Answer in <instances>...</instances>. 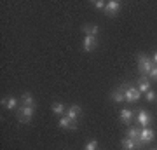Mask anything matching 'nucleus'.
Returning <instances> with one entry per match:
<instances>
[{"label":"nucleus","instance_id":"nucleus-19","mask_svg":"<svg viewBox=\"0 0 157 150\" xmlns=\"http://www.w3.org/2000/svg\"><path fill=\"white\" fill-rule=\"evenodd\" d=\"M86 150H98V141L96 140H91L86 143Z\"/></svg>","mask_w":157,"mask_h":150},{"label":"nucleus","instance_id":"nucleus-16","mask_svg":"<svg viewBox=\"0 0 157 150\" xmlns=\"http://www.w3.org/2000/svg\"><path fill=\"white\" fill-rule=\"evenodd\" d=\"M140 131H141V128H136V126H131V128H128V131H126V138L138 140V138H140Z\"/></svg>","mask_w":157,"mask_h":150},{"label":"nucleus","instance_id":"nucleus-10","mask_svg":"<svg viewBox=\"0 0 157 150\" xmlns=\"http://www.w3.org/2000/svg\"><path fill=\"white\" fill-rule=\"evenodd\" d=\"M96 45H98V42H96V37H84L82 47H84L86 52H91V51H94V49H96Z\"/></svg>","mask_w":157,"mask_h":150},{"label":"nucleus","instance_id":"nucleus-12","mask_svg":"<svg viewBox=\"0 0 157 150\" xmlns=\"http://www.w3.org/2000/svg\"><path fill=\"white\" fill-rule=\"evenodd\" d=\"M82 32L86 33V37H98L100 28L96 26V25H84L82 26Z\"/></svg>","mask_w":157,"mask_h":150},{"label":"nucleus","instance_id":"nucleus-21","mask_svg":"<svg viewBox=\"0 0 157 150\" xmlns=\"http://www.w3.org/2000/svg\"><path fill=\"white\" fill-rule=\"evenodd\" d=\"M93 6H94L96 9H103V11H105V6H107V2H103V0H94V2H93Z\"/></svg>","mask_w":157,"mask_h":150},{"label":"nucleus","instance_id":"nucleus-14","mask_svg":"<svg viewBox=\"0 0 157 150\" xmlns=\"http://www.w3.org/2000/svg\"><path fill=\"white\" fill-rule=\"evenodd\" d=\"M21 103L25 106H33V108H35V98H33V94H32V93H23V94H21Z\"/></svg>","mask_w":157,"mask_h":150},{"label":"nucleus","instance_id":"nucleus-13","mask_svg":"<svg viewBox=\"0 0 157 150\" xmlns=\"http://www.w3.org/2000/svg\"><path fill=\"white\" fill-rule=\"evenodd\" d=\"M2 106L7 108V110H14V108L17 106V100L16 98H12V96H9V98H2Z\"/></svg>","mask_w":157,"mask_h":150},{"label":"nucleus","instance_id":"nucleus-3","mask_svg":"<svg viewBox=\"0 0 157 150\" xmlns=\"http://www.w3.org/2000/svg\"><path fill=\"white\" fill-rule=\"evenodd\" d=\"M33 113H35V108H33V106H25V105H21L19 108H17V121H19L21 124H28L30 121H32Z\"/></svg>","mask_w":157,"mask_h":150},{"label":"nucleus","instance_id":"nucleus-8","mask_svg":"<svg viewBox=\"0 0 157 150\" xmlns=\"http://www.w3.org/2000/svg\"><path fill=\"white\" fill-rule=\"evenodd\" d=\"M138 91H140L141 94H145V93H148L150 91V79L147 77V75H141L140 79H138Z\"/></svg>","mask_w":157,"mask_h":150},{"label":"nucleus","instance_id":"nucleus-2","mask_svg":"<svg viewBox=\"0 0 157 150\" xmlns=\"http://www.w3.org/2000/svg\"><path fill=\"white\" fill-rule=\"evenodd\" d=\"M136 61H138V70H140V73L141 75H147V77H148V73H150L152 68L155 67L154 65V60L148 58L147 54H138Z\"/></svg>","mask_w":157,"mask_h":150},{"label":"nucleus","instance_id":"nucleus-23","mask_svg":"<svg viewBox=\"0 0 157 150\" xmlns=\"http://www.w3.org/2000/svg\"><path fill=\"white\" fill-rule=\"evenodd\" d=\"M152 60H154V65H155V67H157V51H155V52H154V58H152Z\"/></svg>","mask_w":157,"mask_h":150},{"label":"nucleus","instance_id":"nucleus-17","mask_svg":"<svg viewBox=\"0 0 157 150\" xmlns=\"http://www.w3.org/2000/svg\"><path fill=\"white\" fill-rule=\"evenodd\" d=\"M115 103H122V101H126V98H124V93H122V89L119 87V89H115L112 93V96H110Z\"/></svg>","mask_w":157,"mask_h":150},{"label":"nucleus","instance_id":"nucleus-5","mask_svg":"<svg viewBox=\"0 0 157 150\" xmlns=\"http://www.w3.org/2000/svg\"><path fill=\"white\" fill-rule=\"evenodd\" d=\"M136 122L140 128H148L152 124V115L147 110H138L136 112Z\"/></svg>","mask_w":157,"mask_h":150},{"label":"nucleus","instance_id":"nucleus-22","mask_svg":"<svg viewBox=\"0 0 157 150\" xmlns=\"http://www.w3.org/2000/svg\"><path fill=\"white\" fill-rule=\"evenodd\" d=\"M148 79H150V80H155L157 82V67H154L150 70V73H148Z\"/></svg>","mask_w":157,"mask_h":150},{"label":"nucleus","instance_id":"nucleus-4","mask_svg":"<svg viewBox=\"0 0 157 150\" xmlns=\"http://www.w3.org/2000/svg\"><path fill=\"white\" fill-rule=\"evenodd\" d=\"M121 145H122L124 150H141L143 147H145V143L141 141V138H138V140L124 138L122 141H121Z\"/></svg>","mask_w":157,"mask_h":150},{"label":"nucleus","instance_id":"nucleus-9","mask_svg":"<svg viewBox=\"0 0 157 150\" xmlns=\"http://www.w3.org/2000/svg\"><path fill=\"white\" fill-rule=\"evenodd\" d=\"M80 113H82V108H80L78 105H72V106L67 108V117L72 119V121H75V122H77V119L80 117Z\"/></svg>","mask_w":157,"mask_h":150},{"label":"nucleus","instance_id":"nucleus-18","mask_svg":"<svg viewBox=\"0 0 157 150\" xmlns=\"http://www.w3.org/2000/svg\"><path fill=\"white\" fill-rule=\"evenodd\" d=\"M51 110H52V113H56V115H61L63 112H65V105L63 103H52L51 105Z\"/></svg>","mask_w":157,"mask_h":150},{"label":"nucleus","instance_id":"nucleus-11","mask_svg":"<svg viewBox=\"0 0 157 150\" xmlns=\"http://www.w3.org/2000/svg\"><path fill=\"white\" fill-rule=\"evenodd\" d=\"M58 124H59V128H61V129H77V122H75V121H72V119H68L67 115L61 117Z\"/></svg>","mask_w":157,"mask_h":150},{"label":"nucleus","instance_id":"nucleus-1","mask_svg":"<svg viewBox=\"0 0 157 150\" xmlns=\"http://www.w3.org/2000/svg\"><path fill=\"white\" fill-rule=\"evenodd\" d=\"M121 89H122L124 98H126V101H128V103H136V101L141 98V93L138 91V87H136V86H131V84H122V86H121Z\"/></svg>","mask_w":157,"mask_h":150},{"label":"nucleus","instance_id":"nucleus-24","mask_svg":"<svg viewBox=\"0 0 157 150\" xmlns=\"http://www.w3.org/2000/svg\"><path fill=\"white\" fill-rule=\"evenodd\" d=\"M154 150H157V148H154Z\"/></svg>","mask_w":157,"mask_h":150},{"label":"nucleus","instance_id":"nucleus-20","mask_svg":"<svg viewBox=\"0 0 157 150\" xmlns=\"http://www.w3.org/2000/svg\"><path fill=\"white\" fill-rule=\"evenodd\" d=\"M155 98H157V94L152 91V89L148 91V93H145V100L147 101H150V103H152V101H155Z\"/></svg>","mask_w":157,"mask_h":150},{"label":"nucleus","instance_id":"nucleus-6","mask_svg":"<svg viewBox=\"0 0 157 150\" xmlns=\"http://www.w3.org/2000/svg\"><path fill=\"white\" fill-rule=\"evenodd\" d=\"M119 9H121V2H119V0H108L103 12H105L108 17H115L119 14Z\"/></svg>","mask_w":157,"mask_h":150},{"label":"nucleus","instance_id":"nucleus-7","mask_svg":"<svg viewBox=\"0 0 157 150\" xmlns=\"http://www.w3.org/2000/svg\"><path fill=\"white\" fill-rule=\"evenodd\" d=\"M140 138H141V141L143 143H150V141H154L155 140V131L152 128H141V131H140Z\"/></svg>","mask_w":157,"mask_h":150},{"label":"nucleus","instance_id":"nucleus-15","mask_svg":"<svg viewBox=\"0 0 157 150\" xmlns=\"http://www.w3.org/2000/svg\"><path fill=\"white\" fill-rule=\"evenodd\" d=\"M119 117H121V122L129 124L131 121H133V112L129 110V108H122V110H121V113H119Z\"/></svg>","mask_w":157,"mask_h":150}]
</instances>
